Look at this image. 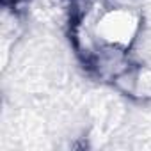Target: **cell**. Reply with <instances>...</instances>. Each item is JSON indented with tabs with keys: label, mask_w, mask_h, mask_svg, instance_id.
<instances>
[{
	"label": "cell",
	"mask_w": 151,
	"mask_h": 151,
	"mask_svg": "<svg viewBox=\"0 0 151 151\" xmlns=\"http://www.w3.org/2000/svg\"><path fill=\"white\" fill-rule=\"evenodd\" d=\"M116 89L133 100H149L151 98V69L139 64H132L112 82Z\"/></svg>",
	"instance_id": "cell-1"
}]
</instances>
